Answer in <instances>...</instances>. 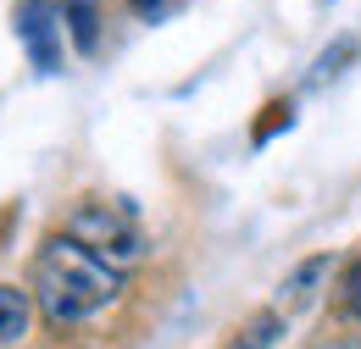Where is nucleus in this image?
Listing matches in <instances>:
<instances>
[{"mask_svg": "<svg viewBox=\"0 0 361 349\" xmlns=\"http://www.w3.org/2000/svg\"><path fill=\"white\" fill-rule=\"evenodd\" d=\"M28 288H34L39 322L50 333H73V327L94 322V316H106L111 305H123L128 272L90 255L67 233H45L39 250H34V266H28Z\"/></svg>", "mask_w": 361, "mask_h": 349, "instance_id": "1", "label": "nucleus"}, {"mask_svg": "<svg viewBox=\"0 0 361 349\" xmlns=\"http://www.w3.org/2000/svg\"><path fill=\"white\" fill-rule=\"evenodd\" d=\"M56 233H67L73 244H84V250L100 255V261H111L117 272H134V266L150 255V239H145L139 217L128 205L106 200V194H78V200H67Z\"/></svg>", "mask_w": 361, "mask_h": 349, "instance_id": "2", "label": "nucleus"}, {"mask_svg": "<svg viewBox=\"0 0 361 349\" xmlns=\"http://www.w3.org/2000/svg\"><path fill=\"white\" fill-rule=\"evenodd\" d=\"M61 0H17V39L34 72H61Z\"/></svg>", "mask_w": 361, "mask_h": 349, "instance_id": "3", "label": "nucleus"}, {"mask_svg": "<svg viewBox=\"0 0 361 349\" xmlns=\"http://www.w3.org/2000/svg\"><path fill=\"white\" fill-rule=\"evenodd\" d=\"M39 322V305H34V288L28 283H0V349H17Z\"/></svg>", "mask_w": 361, "mask_h": 349, "instance_id": "4", "label": "nucleus"}, {"mask_svg": "<svg viewBox=\"0 0 361 349\" xmlns=\"http://www.w3.org/2000/svg\"><path fill=\"white\" fill-rule=\"evenodd\" d=\"M328 277H334V255H312V261H300L289 277H283L278 294H283V305H312Z\"/></svg>", "mask_w": 361, "mask_h": 349, "instance_id": "5", "label": "nucleus"}, {"mask_svg": "<svg viewBox=\"0 0 361 349\" xmlns=\"http://www.w3.org/2000/svg\"><path fill=\"white\" fill-rule=\"evenodd\" d=\"M283 327H289V316L278 305H262V310H250V316L233 327V349H272L283 338Z\"/></svg>", "mask_w": 361, "mask_h": 349, "instance_id": "6", "label": "nucleus"}, {"mask_svg": "<svg viewBox=\"0 0 361 349\" xmlns=\"http://www.w3.org/2000/svg\"><path fill=\"white\" fill-rule=\"evenodd\" d=\"M61 23L73 28L78 56H94V50H100V0H61Z\"/></svg>", "mask_w": 361, "mask_h": 349, "instance_id": "7", "label": "nucleus"}, {"mask_svg": "<svg viewBox=\"0 0 361 349\" xmlns=\"http://www.w3.org/2000/svg\"><path fill=\"white\" fill-rule=\"evenodd\" d=\"M334 294H339V316H345V322H361V255L339 272V288H334Z\"/></svg>", "mask_w": 361, "mask_h": 349, "instance_id": "8", "label": "nucleus"}, {"mask_svg": "<svg viewBox=\"0 0 361 349\" xmlns=\"http://www.w3.org/2000/svg\"><path fill=\"white\" fill-rule=\"evenodd\" d=\"M178 0H128V11H134L139 23H156V17H167Z\"/></svg>", "mask_w": 361, "mask_h": 349, "instance_id": "9", "label": "nucleus"}, {"mask_svg": "<svg viewBox=\"0 0 361 349\" xmlns=\"http://www.w3.org/2000/svg\"><path fill=\"white\" fill-rule=\"evenodd\" d=\"M262 117H267V122H262V128H256V139H267V133L278 128V122H283V128H289V100H283V106H267V111H262Z\"/></svg>", "mask_w": 361, "mask_h": 349, "instance_id": "10", "label": "nucleus"}, {"mask_svg": "<svg viewBox=\"0 0 361 349\" xmlns=\"http://www.w3.org/2000/svg\"><path fill=\"white\" fill-rule=\"evenodd\" d=\"M78 349H100V344H78Z\"/></svg>", "mask_w": 361, "mask_h": 349, "instance_id": "11", "label": "nucleus"}]
</instances>
